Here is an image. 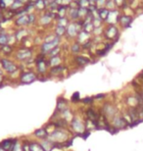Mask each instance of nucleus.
Returning <instances> with one entry per match:
<instances>
[{
  "label": "nucleus",
  "instance_id": "1",
  "mask_svg": "<svg viewBox=\"0 0 143 151\" xmlns=\"http://www.w3.org/2000/svg\"><path fill=\"white\" fill-rule=\"evenodd\" d=\"M72 131L68 129H55L48 135V139L52 141L53 143L63 144L68 141L72 137Z\"/></svg>",
  "mask_w": 143,
  "mask_h": 151
},
{
  "label": "nucleus",
  "instance_id": "2",
  "mask_svg": "<svg viewBox=\"0 0 143 151\" xmlns=\"http://www.w3.org/2000/svg\"><path fill=\"white\" fill-rule=\"evenodd\" d=\"M69 127L70 129H72V132H75L77 135H80L83 132L86 131V121L78 116H74V118L70 122Z\"/></svg>",
  "mask_w": 143,
  "mask_h": 151
},
{
  "label": "nucleus",
  "instance_id": "3",
  "mask_svg": "<svg viewBox=\"0 0 143 151\" xmlns=\"http://www.w3.org/2000/svg\"><path fill=\"white\" fill-rule=\"evenodd\" d=\"M0 65H1L2 70L5 71L9 75H14L16 72L19 71V67H18L16 63H14L10 59L6 58V57L0 58Z\"/></svg>",
  "mask_w": 143,
  "mask_h": 151
},
{
  "label": "nucleus",
  "instance_id": "4",
  "mask_svg": "<svg viewBox=\"0 0 143 151\" xmlns=\"http://www.w3.org/2000/svg\"><path fill=\"white\" fill-rule=\"evenodd\" d=\"M19 78L21 84H30L37 81L39 77L38 74L33 71H24L20 74Z\"/></svg>",
  "mask_w": 143,
  "mask_h": 151
},
{
  "label": "nucleus",
  "instance_id": "5",
  "mask_svg": "<svg viewBox=\"0 0 143 151\" xmlns=\"http://www.w3.org/2000/svg\"><path fill=\"white\" fill-rule=\"evenodd\" d=\"M35 66H36V71H37V74L40 76H45L48 71V68L49 66V62L48 60L44 58V54L41 53V56L38 57L37 59L35 60Z\"/></svg>",
  "mask_w": 143,
  "mask_h": 151
},
{
  "label": "nucleus",
  "instance_id": "6",
  "mask_svg": "<svg viewBox=\"0 0 143 151\" xmlns=\"http://www.w3.org/2000/svg\"><path fill=\"white\" fill-rule=\"evenodd\" d=\"M111 126L114 127L115 129H117L118 131H121V129H126L129 128V123L126 122V119L124 118V116L121 114H117L116 116L111 120Z\"/></svg>",
  "mask_w": 143,
  "mask_h": 151
},
{
  "label": "nucleus",
  "instance_id": "7",
  "mask_svg": "<svg viewBox=\"0 0 143 151\" xmlns=\"http://www.w3.org/2000/svg\"><path fill=\"white\" fill-rule=\"evenodd\" d=\"M117 114H118L117 108H116L113 104L109 103V102L105 103L101 108V115H103L107 120L109 119L112 120Z\"/></svg>",
  "mask_w": 143,
  "mask_h": 151
},
{
  "label": "nucleus",
  "instance_id": "8",
  "mask_svg": "<svg viewBox=\"0 0 143 151\" xmlns=\"http://www.w3.org/2000/svg\"><path fill=\"white\" fill-rule=\"evenodd\" d=\"M60 41H61L60 37H56V38L54 39V40H52V41H50V42H43V43L41 44V46H40L41 53L44 54V55H45V54H48L52 49L56 48L57 46H59Z\"/></svg>",
  "mask_w": 143,
  "mask_h": 151
},
{
  "label": "nucleus",
  "instance_id": "9",
  "mask_svg": "<svg viewBox=\"0 0 143 151\" xmlns=\"http://www.w3.org/2000/svg\"><path fill=\"white\" fill-rule=\"evenodd\" d=\"M32 51L29 49V48H24V49L18 50V52L16 53V58L19 60V61H29V60L32 58Z\"/></svg>",
  "mask_w": 143,
  "mask_h": 151
},
{
  "label": "nucleus",
  "instance_id": "10",
  "mask_svg": "<svg viewBox=\"0 0 143 151\" xmlns=\"http://www.w3.org/2000/svg\"><path fill=\"white\" fill-rule=\"evenodd\" d=\"M18 141H19V139L18 138H6V139H3L1 142V148H3L4 150L6 151H12V149H13L14 145L16 144Z\"/></svg>",
  "mask_w": 143,
  "mask_h": 151
},
{
  "label": "nucleus",
  "instance_id": "11",
  "mask_svg": "<svg viewBox=\"0 0 143 151\" xmlns=\"http://www.w3.org/2000/svg\"><path fill=\"white\" fill-rule=\"evenodd\" d=\"M67 109H69V101L65 97H58L56 111H58L59 113H62Z\"/></svg>",
  "mask_w": 143,
  "mask_h": 151
},
{
  "label": "nucleus",
  "instance_id": "12",
  "mask_svg": "<svg viewBox=\"0 0 143 151\" xmlns=\"http://www.w3.org/2000/svg\"><path fill=\"white\" fill-rule=\"evenodd\" d=\"M105 37L107 39H110V40H114V39H117L119 37V32L118 29L114 26H110L109 28L105 31Z\"/></svg>",
  "mask_w": 143,
  "mask_h": 151
},
{
  "label": "nucleus",
  "instance_id": "13",
  "mask_svg": "<svg viewBox=\"0 0 143 151\" xmlns=\"http://www.w3.org/2000/svg\"><path fill=\"white\" fill-rule=\"evenodd\" d=\"M33 135L37 138L39 140H43V139H46L48 138V134L47 129L45 128H39V129H36L34 132H33Z\"/></svg>",
  "mask_w": 143,
  "mask_h": 151
},
{
  "label": "nucleus",
  "instance_id": "14",
  "mask_svg": "<svg viewBox=\"0 0 143 151\" xmlns=\"http://www.w3.org/2000/svg\"><path fill=\"white\" fill-rule=\"evenodd\" d=\"M86 119L90 121H98L100 118V114L98 112H96V111L91 107L87 108L86 111Z\"/></svg>",
  "mask_w": 143,
  "mask_h": 151
},
{
  "label": "nucleus",
  "instance_id": "15",
  "mask_svg": "<svg viewBox=\"0 0 143 151\" xmlns=\"http://www.w3.org/2000/svg\"><path fill=\"white\" fill-rule=\"evenodd\" d=\"M80 32V31H78L77 24H71V25L69 26L68 29H67V34H68L69 37H71V38H74L75 37H78V35Z\"/></svg>",
  "mask_w": 143,
  "mask_h": 151
},
{
  "label": "nucleus",
  "instance_id": "16",
  "mask_svg": "<svg viewBox=\"0 0 143 151\" xmlns=\"http://www.w3.org/2000/svg\"><path fill=\"white\" fill-rule=\"evenodd\" d=\"M39 142H40L44 151H52L53 149H55V143H53L52 141L49 140L48 138L43 140H39Z\"/></svg>",
  "mask_w": 143,
  "mask_h": 151
},
{
  "label": "nucleus",
  "instance_id": "17",
  "mask_svg": "<svg viewBox=\"0 0 143 151\" xmlns=\"http://www.w3.org/2000/svg\"><path fill=\"white\" fill-rule=\"evenodd\" d=\"M66 70L65 66L63 65H60V66H56V67H52L50 68L49 70V75L50 76H60V75H63V72Z\"/></svg>",
  "mask_w": 143,
  "mask_h": 151
},
{
  "label": "nucleus",
  "instance_id": "18",
  "mask_svg": "<svg viewBox=\"0 0 143 151\" xmlns=\"http://www.w3.org/2000/svg\"><path fill=\"white\" fill-rule=\"evenodd\" d=\"M119 22L121 23V25L124 28H129L132 22V18L126 16V15H123V16H120V18H119Z\"/></svg>",
  "mask_w": 143,
  "mask_h": 151
},
{
  "label": "nucleus",
  "instance_id": "19",
  "mask_svg": "<svg viewBox=\"0 0 143 151\" xmlns=\"http://www.w3.org/2000/svg\"><path fill=\"white\" fill-rule=\"evenodd\" d=\"M75 61L77 62V64L78 66H80V67H83V66L87 65L88 63L90 62V60L88 59V58H86V57H83V56L78 55V56H75Z\"/></svg>",
  "mask_w": 143,
  "mask_h": 151
},
{
  "label": "nucleus",
  "instance_id": "20",
  "mask_svg": "<svg viewBox=\"0 0 143 151\" xmlns=\"http://www.w3.org/2000/svg\"><path fill=\"white\" fill-rule=\"evenodd\" d=\"M9 37H10V35H7L6 32H0V48L9 43Z\"/></svg>",
  "mask_w": 143,
  "mask_h": 151
},
{
  "label": "nucleus",
  "instance_id": "21",
  "mask_svg": "<svg viewBox=\"0 0 143 151\" xmlns=\"http://www.w3.org/2000/svg\"><path fill=\"white\" fill-rule=\"evenodd\" d=\"M29 146H30V151H44V149L42 148V146L39 141L30 140Z\"/></svg>",
  "mask_w": 143,
  "mask_h": 151
},
{
  "label": "nucleus",
  "instance_id": "22",
  "mask_svg": "<svg viewBox=\"0 0 143 151\" xmlns=\"http://www.w3.org/2000/svg\"><path fill=\"white\" fill-rule=\"evenodd\" d=\"M48 62H49V66L50 68L52 67H56V66H60L61 65V58L60 56H54V57H51V58L48 60Z\"/></svg>",
  "mask_w": 143,
  "mask_h": 151
},
{
  "label": "nucleus",
  "instance_id": "23",
  "mask_svg": "<svg viewBox=\"0 0 143 151\" xmlns=\"http://www.w3.org/2000/svg\"><path fill=\"white\" fill-rule=\"evenodd\" d=\"M28 24H29V16H25V17L22 16L16 21V25L17 26H24V25H28Z\"/></svg>",
  "mask_w": 143,
  "mask_h": 151
},
{
  "label": "nucleus",
  "instance_id": "24",
  "mask_svg": "<svg viewBox=\"0 0 143 151\" xmlns=\"http://www.w3.org/2000/svg\"><path fill=\"white\" fill-rule=\"evenodd\" d=\"M67 32V29L65 27H62V26H58L56 29H55V35H57L58 37H63L64 35H65Z\"/></svg>",
  "mask_w": 143,
  "mask_h": 151
},
{
  "label": "nucleus",
  "instance_id": "25",
  "mask_svg": "<svg viewBox=\"0 0 143 151\" xmlns=\"http://www.w3.org/2000/svg\"><path fill=\"white\" fill-rule=\"evenodd\" d=\"M81 48H83V47H81L80 43H78V42H75V43L72 45L71 51H72V53H74V54H78L80 52Z\"/></svg>",
  "mask_w": 143,
  "mask_h": 151
},
{
  "label": "nucleus",
  "instance_id": "26",
  "mask_svg": "<svg viewBox=\"0 0 143 151\" xmlns=\"http://www.w3.org/2000/svg\"><path fill=\"white\" fill-rule=\"evenodd\" d=\"M81 99H80V93L78 91H75L72 94L71 96V102L73 103H78V102H80Z\"/></svg>",
  "mask_w": 143,
  "mask_h": 151
},
{
  "label": "nucleus",
  "instance_id": "27",
  "mask_svg": "<svg viewBox=\"0 0 143 151\" xmlns=\"http://www.w3.org/2000/svg\"><path fill=\"white\" fill-rule=\"evenodd\" d=\"M1 49V51H3V53L5 54V55H9V54H11L12 53V51H13V47L11 46V45H5V46H3L0 48Z\"/></svg>",
  "mask_w": 143,
  "mask_h": 151
},
{
  "label": "nucleus",
  "instance_id": "28",
  "mask_svg": "<svg viewBox=\"0 0 143 151\" xmlns=\"http://www.w3.org/2000/svg\"><path fill=\"white\" fill-rule=\"evenodd\" d=\"M81 102H83V104L84 105H92L93 102H94V99H93V96L92 97H90V96H87V97H84L81 99Z\"/></svg>",
  "mask_w": 143,
  "mask_h": 151
},
{
  "label": "nucleus",
  "instance_id": "29",
  "mask_svg": "<svg viewBox=\"0 0 143 151\" xmlns=\"http://www.w3.org/2000/svg\"><path fill=\"white\" fill-rule=\"evenodd\" d=\"M59 53H60V47L57 46L56 48H54V49L51 50L50 52L47 54V55H49L50 57H54V56H58V55H59Z\"/></svg>",
  "mask_w": 143,
  "mask_h": 151
},
{
  "label": "nucleus",
  "instance_id": "30",
  "mask_svg": "<svg viewBox=\"0 0 143 151\" xmlns=\"http://www.w3.org/2000/svg\"><path fill=\"white\" fill-rule=\"evenodd\" d=\"M12 151H24V150H23V144H22V142L18 141V142L14 145V147H13V149H12Z\"/></svg>",
  "mask_w": 143,
  "mask_h": 151
},
{
  "label": "nucleus",
  "instance_id": "31",
  "mask_svg": "<svg viewBox=\"0 0 143 151\" xmlns=\"http://www.w3.org/2000/svg\"><path fill=\"white\" fill-rule=\"evenodd\" d=\"M105 98H106L105 93H99V94H96V95L93 96L94 101H95V100H104Z\"/></svg>",
  "mask_w": 143,
  "mask_h": 151
},
{
  "label": "nucleus",
  "instance_id": "32",
  "mask_svg": "<svg viewBox=\"0 0 143 151\" xmlns=\"http://www.w3.org/2000/svg\"><path fill=\"white\" fill-rule=\"evenodd\" d=\"M5 84H4V75H3V72L0 70V88L4 87Z\"/></svg>",
  "mask_w": 143,
  "mask_h": 151
},
{
  "label": "nucleus",
  "instance_id": "33",
  "mask_svg": "<svg viewBox=\"0 0 143 151\" xmlns=\"http://www.w3.org/2000/svg\"><path fill=\"white\" fill-rule=\"evenodd\" d=\"M90 134H91V132H90V131H87V129H86V131L84 132H83V134H81L80 135V137H83V139H87L88 137L90 135Z\"/></svg>",
  "mask_w": 143,
  "mask_h": 151
},
{
  "label": "nucleus",
  "instance_id": "34",
  "mask_svg": "<svg viewBox=\"0 0 143 151\" xmlns=\"http://www.w3.org/2000/svg\"><path fill=\"white\" fill-rule=\"evenodd\" d=\"M0 151H6V150H4L3 148H0Z\"/></svg>",
  "mask_w": 143,
  "mask_h": 151
},
{
  "label": "nucleus",
  "instance_id": "35",
  "mask_svg": "<svg viewBox=\"0 0 143 151\" xmlns=\"http://www.w3.org/2000/svg\"><path fill=\"white\" fill-rule=\"evenodd\" d=\"M141 95H142V98H143V90L141 91Z\"/></svg>",
  "mask_w": 143,
  "mask_h": 151
},
{
  "label": "nucleus",
  "instance_id": "36",
  "mask_svg": "<svg viewBox=\"0 0 143 151\" xmlns=\"http://www.w3.org/2000/svg\"><path fill=\"white\" fill-rule=\"evenodd\" d=\"M91 1H96V0H91Z\"/></svg>",
  "mask_w": 143,
  "mask_h": 151
},
{
  "label": "nucleus",
  "instance_id": "37",
  "mask_svg": "<svg viewBox=\"0 0 143 151\" xmlns=\"http://www.w3.org/2000/svg\"><path fill=\"white\" fill-rule=\"evenodd\" d=\"M0 148H1V143H0Z\"/></svg>",
  "mask_w": 143,
  "mask_h": 151
}]
</instances>
